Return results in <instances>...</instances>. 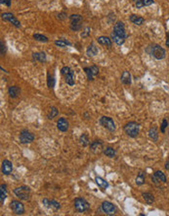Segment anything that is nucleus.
<instances>
[{"mask_svg": "<svg viewBox=\"0 0 169 216\" xmlns=\"http://www.w3.org/2000/svg\"><path fill=\"white\" fill-rule=\"evenodd\" d=\"M55 44L59 47H66L67 45H71V42L66 41V39H57V41H55Z\"/></svg>", "mask_w": 169, "mask_h": 216, "instance_id": "7c9ffc66", "label": "nucleus"}, {"mask_svg": "<svg viewBox=\"0 0 169 216\" xmlns=\"http://www.w3.org/2000/svg\"><path fill=\"white\" fill-rule=\"evenodd\" d=\"M65 77V81L66 83L69 84V86H74V84H75V75H74V72L70 70L69 73L66 74V75L64 76Z\"/></svg>", "mask_w": 169, "mask_h": 216, "instance_id": "dca6fc26", "label": "nucleus"}, {"mask_svg": "<svg viewBox=\"0 0 169 216\" xmlns=\"http://www.w3.org/2000/svg\"><path fill=\"white\" fill-rule=\"evenodd\" d=\"M66 14L64 13V12L61 13V14H59V15H58V19H59V20H64V19H66Z\"/></svg>", "mask_w": 169, "mask_h": 216, "instance_id": "c03bdc74", "label": "nucleus"}, {"mask_svg": "<svg viewBox=\"0 0 169 216\" xmlns=\"http://www.w3.org/2000/svg\"><path fill=\"white\" fill-rule=\"evenodd\" d=\"M111 41H114L117 45H119V46L125 42V38H123V37H119V36L115 35V32H111Z\"/></svg>", "mask_w": 169, "mask_h": 216, "instance_id": "393cba45", "label": "nucleus"}, {"mask_svg": "<svg viewBox=\"0 0 169 216\" xmlns=\"http://www.w3.org/2000/svg\"><path fill=\"white\" fill-rule=\"evenodd\" d=\"M55 84H56V80L55 77L53 75H50L48 74L47 76V84H48V88L49 89H53L55 87Z\"/></svg>", "mask_w": 169, "mask_h": 216, "instance_id": "473e14b6", "label": "nucleus"}, {"mask_svg": "<svg viewBox=\"0 0 169 216\" xmlns=\"http://www.w3.org/2000/svg\"><path fill=\"white\" fill-rule=\"evenodd\" d=\"M74 208L77 212L84 213L90 209V204L82 197H76L74 200Z\"/></svg>", "mask_w": 169, "mask_h": 216, "instance_id": "39448f33", "label": "nucleus"}, {"mask_svg": "<svg viewBox=\"0 0 169 216\" xmlns=\"http://www.w3.org/2000/svg\"><path fill=\"white\" fill-rule=\"evenodd\" d=\"M97 53H98V47L96 46V45L92 42V43L90 44L89 46L87 47L86 54H87V56H89V57H93V56L97 55Z\"/></svg>", "mask_w": 169, "mask_h": 216, "instance_id": "aec40b11", "label": "nucleus"}, {"mask_svg": "<svg viewBox=\"0 0 169 216\" xmlns=\"http://www.w3.org/2000/svg\"><path fill=\"white\" fill-rule=\"evenodd\" d=\"M114 32L115 33V35L119 36V37L125 38V39L128 37L127 33L125 32V26H124V24H123L122 22H117L116 24L115 25V27H114Z\"/></svg>", "mask_w": 169, "mask_h": 216, "instance_id": "9b49d317", "label": "nucleus"}, {"mask_svg": "<svg viewBox=\"0 0 169 216\" xmlns=\"http://www.w3.org/2000/svg\"><path fill=\"white\" fill-rule=\"evenodd\" d=\"M168 127V121L166 120V119H163L162 120V123H161V126H160V132L162 134L165 133V129Z\"/></svg>", "mask_w": 169, "mask_h": 216, "instance_id": "4c0bfd02", "label": "nucleus"}, {"mask_svg": "<svg viewBox=\"0 0 169 216\" xmlns=\"http://www.w3.org/2000/svg\"><path fill=\"white\" fill-rule=\"evenodd\" d=\"M97 41L101 44V45H105V46H108L111 47V38L108 37H99L97 38Z\"/></svg>", "mask_w": 169, "mask_h": 216, "instance_id": "6ab92c4d", "label": "nucleus"}, {"mask_svg": "<svg viewBox=\"0 0 169 216\" xmlns=\"http://www.w3.org/2000/svg\"><path fill=\"white\" fill-rule=\"evenodd\" d=\"M103 152H104V154H105L106 156H108V157H110V158H114V157H115V155H116V150L114 149V147H111V146L106 147Z\"/></svg>", "mask_w": 169, "mask_h": 216, "instance_id": "a878e982", "label": "nucleus"}, {"mask_svg": "<svg viewBox=\"0 0 169 216\" xmlns=\"http://www.w3.org/2000/svg\"><path fill=\"white\" fill-rule=\"evenodd\" d=\"M6 185L2 184L0 187V202L1 204H4V201L7 197V189H6Z\"/></svg>", "mask_w": 169, "mask_h": 216, "instance_id": "5701e85b", "label": "nucleus"}, {"mask_svg": "<svg viewBox=\"0 0 169 216\" xmlns=\"http://www.w3.org/2000/svg\"><path fill=\"white\" fill-rule=\"evenodd\" d=\"M99 123H100L101 126H103L105 129L110 131V132H115V128H116L115 127V123L111 117L103 116L102 118H100Z\"/></svg>", "mask_w": 169, "mask_h": 216, "instance_id": "423d86ee", "label": "nucleus"}, {"mask_svg": "<svg viewBox=\"0 0 169 216\" xmlns=\"http://www.w3.org/2000/svg\"><path fill=\"white\" fill-rule=\"evenodd\" d=\"M165 169L169 170V159H168V160L165 162Z\"/></svg>", "mask_w": 169, "mask_h": 216, "instance_id": "49530a36", "label": "nucleus"}, {"mask_svg": "<svg viewBox=\"0 0 169 216\" xmlns=\"http://www.w3.org/2000/svg\"><path fill=\"white\" fill-rule=\"evenodd\" d=\"M34 140V135L27 130H22L20 134V141L22 144H30Z\"/></svg>", "mask_w": 169, "mask_h": 216, "instance_id": "1a4fd4ad", "label": "nucleus"}, {"mask_svg": "<svg viewBox=\"0 0 169 216\" xmlns=\"http://www.w3.org/2000/svg\"><path fill=\"white\" fill-rule=\"evenodd\" d=\"M166 37H167V38H166V42H165V44H166V46H167V47H169V32H167Z\"/></svg>", "mask_w": 169, "mask_h": 216, "instance_id": "a18cd8bd", "label": "nucleus"}, {"mask_svg": "<svg viewBox=\"0 0 169 216\" xmlns=\"http://www.w3.org/2000/svg\"><path fill=\"white\" fill-rule=\"evenodd\" d=\"M154 176L157 179V181H159V182H162V183H165L166 180H167L165 174L163 173L162 171H155V174H154Z\"/></svg>", "mask_w": 169, "mask_h": 216, "instance_id": "c85d7f7f", "label": "nucleus"}, {"mask_svg": "<svg viewBox=\"0 0 169 216\" xmlns=\"http://www.w3.org/2000/svg\"><path fill=\"white\" fill-rule=\"evenodd\" d=\"M90 68H91V71H92V73H93V75L94 76H96V75H98V74H99V68L97 67V66H91V67H90Z\"/></svg>", "mask_w": 169, "mask_h": 216, "instance_id": "a19ab883", "label": "nucleus"}, {"mask_svg": "<svg viewBox=\"0 0 169 216\" xmlns=\"http://www.w3.org/2000/svg\"><path fill=\"white\" fill-rule=\"evenodd\" d=\"M69 127H70V124H69V121L66 120V119L65 118H60L58 122H57V128L61 131V132H67V130H69Z\"/></svg>", "mask_w": 169, "mask_h": 216, "instance_id": "2eb2a0df", "label": "nucleus"}, {"mask_svg": "<svg viewBox=\"0 0 169 216\" xmlns=\"http://www.w3.org/2000/svg\"><path fill=\"white\" fill-rule=\"evenodd\" d=\"M42 203L43 205L48 208V209H51L53 211H57L61 208V204L56 201L55 200H48V198H43L42 200Z\"/></svg>", "mask_w": 169, "mask_h": 216, "instance_id": "9d476101", "label": "nucleus"}, {"mask_svg": "<svg viewBox=\"0 0 169 216\" xmlns=\"http://www.w3.org/2000/svg\"><path fill=\"white\" fill-rule=\"evenodd\" d=\"M120 81L123 84H126V86H129V84H131V74L129 73L128 71H123L122 75H121V78H120Z\"/></svg>", "mask_w": 169, "mask_h": 216, "instance_id": "f3484780", "label": "nucleus"}, {"mask_svg": "<svg viewBox=\"0 0 169 216\" xmlns=\"http://www.w3.org/2000/svg\"><path fill=\"white\" fill-rule=\"evenodd\" d=\"M145 181H146V174L145 172H140L136 178V184L137 186H142L145 184Z\"/></svg>", "mask_w": 169, "mask_h": 216, "instance_id": "c756f323", "label": "nucleus"}, {"mask_svg": "<svg viewBox=\"0 0 169 216\" xmlns=\"http://www.w3.org/2000/svg\"><path fill=\"white\" fill-rule=\"evenodd\" d=\"M79 141H80V145L82 146H87L89 145V140L86 134H82L79 138Z\"/></svg>", "mask_w": 169, "mask_h": 216, "instance_id": "f704fd0d", "label": "nucleus"}, {"mask_svg": "<svg viewBox=\"0 0 169 216\" xmlns=\"http://www.w3.org/2000/svg\"><path fill=\"white\" fill-rule=\"evenodd\" d=\"M58 114H59L58 109H57V108H56L55 106H52V107H51V111H50L49 115H48V119H54Z\"/></svg>", "mask_w": 169, "mask_h": 216, "instance_id": "c9c22d12", "label": "nucleus"}, {"mask_svg": "<svg viewBox=\"0 0 169 216\" xmlns=\"http://www.w3.org/2000/svg\"><path fill=\"white\" fill-rule=\"evenodd\" d=\"M14 194L22 201H29L30 198V189L26 186H22L16 188L14 190Z\"/></svg>", "mask_w": 169, "mask_h": 216, "instance_id": "7ed1b4c3", "label": "nucleus"}, {"mask_svg": "<svg viewBox=\"0 0 169 216\" xmlns=\"http://www.w3.org/2000/svg\"><path fill=\"white\" fill-rule=\"evenodd\" d=\"M143 196V198L145 200V201L147 202L148 204H153L154 201H155V197L151 194V192H144V194L142 195Z\"/></svg>", "mask_w": 169, "mask_h": 216, "instance_id": "cd10ccee", "label": "nucleus"}, {"mask_svg": "<svg viewBox=\"0 0 169 216\" xmlns=\"http://www.w3.org/2000/svg\"><path fill=\"white\" fill-rule=\"evenodd\" d=\"M151 48V51H149V53L154 56V57L157 60H162L165 58V55H166V52L164 48H162L160 45L159 44H155V45H151V46H150Z\"/></svg>", "mask_w": 169, "mask_h": 216, "instance_id": "20e7f679", "label": "nucleus"}, {"mask_svg": "<svg viewBox=\"0 0 169 216\" xmlns=\"http://www.w3.org/2000/svg\"><path fill=\"white\" fill-rule=\"evenodd\" d=\"M135 6H136L137 9H141L144 7V3H143V0H133Z\"/></svg>", "mask_w": 169, "mask_h": 216, "instance_id": "58836bf2", "label": "nucleus"}, {"mask_svg": "<svg viewBox=\"0 0 169 216\" xmlns=\"http://www.w3.org/2000/svg\"><path fill=\"white\" fill-rule=\"evenodd\" d=\"M0 44H1V56H4L5 53H6V45H5V43L3 42V41H0Z\"/></svg>", "mask_w": 169, "mask_h": 216, "instance_id": "ea45409f", "label": "nucleus"}, {"mask_svg": "<svg viewBox=\"0 0 169 216\" xmlns=\"http://www.w3.org/2000/svg\"><path fill=\"white\" fill-rule=\"evenodd\" d=\"M149 137L153 140L154 141H157L159 140V133H157V129L155 127L151 128L149 131Z\"/></svg>", "mask_w": 169, "mask_h": 216, "instance_id": "bb28decb", "label": "nucleus"}, {"mask_svg": "<svg viewBox=\"0 0 169 216\" xmlns=\"http://www.w3.org/2000/svg\"><path fill=\"white\" fill-rule=\"evenodd\" d=\"M70 28L71 31L74 32H78L81 30L82 28V22H83V17L78 15V14H72L70 16Z\"/></svg>", "mask_w": 169, "mask_h": 216, "instance_id": "f03ea898", "label": "nucleus"}, {"mask_svg": "<svg viewBox=\"0 0 169 216\" xmlns=\"http://www.w3.org/2000/svg\"><path fill=\"white\" fill-rule=\"evenodd\" d=\"M101 208H102L103 212L107 215H114L117 211L116 206L110 201H104L102 203V205H101Z\"/></svg>", "mask_w": 169, "mask_h": 216, "instance_id": "0eeeda50", "label": "nucleus"}, {"mask_svg": "<svg viewBox=\"0 0 169 216\" xmlns=\"http://www.w3.org/2000/svg\"><path fill=\"white\" fill-rule=\"evenodd\" d=\"M32 58L35 61H39V62H41V63H44V62H46V54H45L44 52L33 53Z\"/></svg>", "mask_w": 169, "mask_h": 216, "instance_id": "b1692460", "label": "nucleus"}, {"mask_svg": "<svg viewBox=\"0 0 169 216\" xmlns=\"http://www.w3.org/2000/svg\"><path fill=\"white\" fill-rule=\"evenodd\" d=\"M0 3L2 5H6L7 7L11 6V0H0Z\"/></svg>", "mask_w": 169, "mask_h": 216, "instance_id": "37998d69", "label": "nucleus"}, {"mask_svg": "<svg viewBox=\"0 0 169 216\" xmlns=\"http://www.w3.org/2000/svg\"><path fill=\"white\" fill-rule=\"evenodd\" d=\"M90 149H91V151L94 153H101L103 150V141L102 140H94L90 145ZM104 151V150H103Z\"/></svg>", "mask_w": 169, "mask_h": 216, "instance_id": "4468645a", "label": "nucleus"}, {"mask_svg": "<svg viewBox=\"0 0 169 216\" xmlns=\"http://www.w3.org/2000/svg\"><path fill=\"white\" fill-rule=\"evenodd\" d=\"M124 132L125 134L130 138H136L140 133V124L137 122H129L124 126Z\"/></svg>", "mask_w": 169, "mask_h": 216, "instance_id": "f257e3e1", "label": "nucleus"}, {"mask_svg": "<svg viewBox=\"0 0 169 216\" xmlns=\"http://www.w3.org/2000/svg\"><path fill=\"white\" fill-rule=\"evenodd\" d=\"M20 93H21V89L17 86H12L8 89V94L10 95V97H12V98L18 97Z\"/></svg>", "mask_w": 169, "mask_h": 216, "instance_id": "a211bd4d", "label": "nucleus"}, {"mask_svg": "<svg viewBox=\"0 0 169 216\" xmlns=\"http://www.w3.org/2000/svg\"><path fill=\"white\" fill-rule=\"evenodd\" d=\"M130 21L134 25H137V26H142L145 23L144 18H142V17H140L138 15H134V14L130 16Z\"/></svg>", "mask_w": 169, "mask_h": 216, "instance_id": "412c9836", "label": "nucleus"}, {"mask_svg": "<svg viewBox=\"0 0 169 216\" xmlns=\"http://www.w3.org/2000/svg\"><path fill=\"white\" fill-rule=\"evenodd\" d=\"M90 32H91V29H90L89 27H87V28H85V30H84V31L81 32L80 37H81L82 38H86V37H88L90 36Z\"/></svg>", "mask_w": 169, "mask_h": 216, "instance_id": "e433bc0d", "label": "nucleus"}, {"mask_svg": "<svg viewBox=\"0 0 169 216\" xmlns=\"http://www.w3.org/2000/svg\"><path fill=\"white\" fill-rule=\"evenodd\" d=\"M143 3H144V6H151V4L155 3V1L154 0H143Z\"/></svg>", "mask_w": 169, "mask_h": 216, "instance_id": "79ce46f5", "label": "nucleus"}, {"mask_svg": "<svg viewBox=\"0 0 169 216\" xmlns=\"http://www.w3.org/2000/svg\"><path fill=\"white\" fill-rule=\"evenodd\" d=\"M33 38H34L35 41H40V42H48L49 41V39H48L47 37L40 35V33H34V35H33Z\"/></svg>", "mask_w": 169, "mask_h": 216, "instance_id": "2f4dec72", "label": "nucleus"}, {"mask_svg": "<svg viewBox=\"0 0 169 216\" xmlns=\"http://www.w3.org/2000/svg\"><path fill=\"white\" fill-rule=\"evenodd\" d=\"M96 181V184H97L101 189H103V190H106V189H108L109 188V183H108V181H106L105 179H103L102 177H96L95 179Z\"/></svg>", "mask_w": 169, "mask_h": 216, "instance_id": "4be33fe9", "label": "nucleus"}, {"mask_svg": "<svg viewBox=\"0 0 169 216\" xmlns=\"http://www.w3.org/2000/svg\"><path fill=\"white\" fill-rule=\"evenodd\" d=\"M10 208L12 211L17 215H22L25 212V206L21 201H12L10 203Z\"/></svg>", "mask_w": 169, "mask_h": 216, "instance_id": "6e6552de", "label": "nucleus"}, {"mask_svg": "<svg viewBox=\"0 0 169 216\" xmlns=\"http://www.w3.org/2000/svg\"><path fill=\"white\" fill-rule=\"evenodd\" d=\"M1 17H2L3 20L11 23V24H12L13 26H15L16 28H21V23L19 22V20L17 19L12 13H3L1 15Z\"/></svg>", "mask_w": 169, "mask_h": 216, "instance_id": "f8f14e48", "label": "nucleus"}, {"mask_svg": "<svg viewBox=\"0 0 169 216\" xmlns=\"http://www.w3.org/2000/svg\"><path fill=\"white\" fill-rule=\"evenodd\" d=\"M13 171V164L8 159H5L2 162V166H1V172L4 175H10Z\"/></svg>", "mask_w": 169, "mask_h": 216, "instance_id": "ddd939ff", "label": "nucleus"}, {"mask_svg": "<svg viewBox=\"0 0 169 216\" xmlns=\"http://www.w3.org/2000/svg\"><path fill=\"white\" fill-rule=\"evenodd\" d=\"M84 72H85V74H86L87 79H88L89 82L94 81V77H95V76L93 75V73H92V71H91V68H90V67H85V68H84Z\"/></svg>", "mask_w": 169, "mask_h": 216, "instance_id": "72a5a7b5", "label": "nucleus"}]
</instances>
